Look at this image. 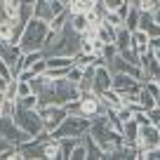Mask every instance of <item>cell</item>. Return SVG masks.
Wrapping results in <instances>:
<instances>
[{
	"label": "cell",
	"instance_id": "obj_13",
	"mask_svg": "<svg viewBox=\"0 0 160 160\" xmlns=\"http://www.w3.org/2000/svg\"><path fill=\"white\" fill-rule=\"evenodd\" d=\"M101 99H104V104L108 106V108H120V106H122V94H120L118 90H113V87L106 90L104 94H101Z\"/></svg>",
	"mask_w": 160,
	"mask_h": 160
},
{
	"label": "cell",
	"instance_id": "obj_6",
	"mask_svg": "<svg viewBox=\"0 0 160 160\" xmlns=\"http://www.w3.org/2000/svg\"><path fill=\"white\" fill-rule=\"evenodd\" d=\"M160 146V127L148 122V125H141L139 130V148L141 151H151Z\"/></svg>",
	"mask_w": 160,
	"mask_h": 160
},
{
	"label": "cell",
	"instance_id": "obj_4",
	"mask_svg": "<svg viewBox=\"0 0 160 160\" xmlns=\"http://www.w3.org/2000/svg\"><path fill=\"white\" fill-rule=\"evenodd\" d=\"M12 118H14V122H17L24 132H28L31 137L40 134V132L45 130V127H42V118H40V111H38V108H24V106L17 104L14 115H12Z\"/></svg>",
	"mask_w": 160,
	"mask_h": 160
},
{
	"label": "cell",
	"instance_id": "obj_5",
	"mask_svg": "<svg viewBox=\"0 0 160 160\" xmlns=\"http://www.w3.org/2000/svg\"><path fill=\"white\" fill-rule=\"evenodd\" d=\"M38 111H40V118H42V127L47 132H54L64 122V118L68 115L66 108L59 104H42V106H38Z\"/></svg>",
	"mask_w": 160,
	"mask_h": 160
},
{
	"label": "cell",
	"instance_id": "obj_30",
	"mask_svg": "<svg viewBox=\"0 0 160 160\" xmlns=\"http://www.w3.org/2000/svg\"><path fill=\"white\" fill-rule=\"evenodd\" d=\"M61 5H66V7H71V2H73V0H59Z\"/></svg>",
	"mask_w": 160,
	"mask_h": 160
},
{
	"label": "cell",
	"instance_id": "obj_2",
	"mask_svg": "<svg viewBox=\"0 0 160 160\" xmlns=\"http://www.w3.org/2000/svg\"><path fill=\"white\" fill-rule=\"evenodd\" d=\"M47 38H50V21L33 17V19L26 24L24 33H21L19 47H21V52H38V50H45Z\"/></svg>",
	"mask_w": 160,
	"mask_h": 160
},
{
	"label": "cell",
	"instance_id": "obj_15",
	"mask_svg": "<svg viewBox=\"0 0 160 160\" xmlns=\"http://www.w3.org/2000/svg\"><path fill=\"white\" fill-rule=\"evenodd\" d=\"M71 26H73L78 33H85L87 28H90V19H87V14H82V12H78V14H73L71 12Z\"/></svg>",
	"mask_w": 160,
	"mask_h": 160
},
{
	"label": "cell",
	"instance_id": "obj_28",
	"mask_svg": "<svg viewBox=\"0 0 160 160\" xmlns=\"http://www.w3.org/2000/svg\"><path fill=\"white\" fill-rule=\"evenodd\" d=\"M141 10H146V12H151V14H155V12L160 10V0H144V7Z\"/></svg>",
	"mask_w": 160,
	"mask_h": 160
},
{
	"label": "cell",
	"instance_id": "obj_3",
	"mask_svg": "<svg viewBox=\"0 0 160 160\" xmlns=\"http://www.w3.org/2000/svg\"><path fill=\"white\" fill-rule=\"evenodd\" d=\"M90 125H92L90 118H85V115H71L68 113L64 118V122L52 132V137H54V139H64V137H82V134L90 132Z\"/></svg>",
	"mask_w": 160,
	"mask_h": 160
},
{
	"label": "cell",
	"instance_id": "obj_33",
	"mask_svg": "<svg viewBox=\"0 0 160 160\" xmlns=\"http://www.w3.org/2000/svg\"><path fill=\"white\" fill-rule=\"evenodd\" d=\"M127 2H132V0H127Z\"/></svg>",
	"mask_w": 160,
	"mask_h": 160
},
{
	"label": "cell",
	"instance_id": "obj_31",
	"mask_svg": "<svg viewBox=\"0 0 160 160\" xmlns=\"http://www.w3.org/2000/svg\"><path fill=\"white\" fill-rule=\"evenodd\" d=\"M153 19H155V21H158V24H160V10H158V12H155V14H153Z\"/></svg>",
	"mask_w": 160,
	"mask_h": 160
},
{
	"label": "cell",
	"instance_id": "obj_7",
	"mask_svg": "<svg viewBox=\"0 0 160 160\" xmlns=\"http://www.w3.org/2000/svg\"><path fill=\"white\" fill-rule=\"evenodd\" d=\"M113 87V71L108 68L106 64H99L97 66V73H94V82H92V90L97 94H104L106 90Z\"/></svg>",
	"mask_w": 160,
	"mask_h": 160
},
{
	"label": "cell",
	"instance_id": "obj_17",
	"mask_svg": "<svg viewBox=\"0 0 160 160\" xmlns=\"http://www.w3.org/2000/svg\"><path fill=\"white\" fill-rule=\"evenodd\" d=\"M139 106H141L144 111H151V108H155V106H158V99H155V97L151 94L146 87H141V90H139Z\"/></svg>",
	"mask_w": 160,
	"mask_h": 160
},
{
	"label": "cell",
	"instance_id": "obj_9",
	"mask_svg": "<svg viewBox=\"0 0 160 160\" xmlns=\"http://www.w3.org/2000/svg\"><path fill=\"white\" fill-rule=\"evenodd\" d=\"M139 130H141V125L137 122L134 118L127 120L125 125H122V137H125L127 144H137V146H139Z\"/></svg>",
	"mask_w": 160,
	"mask_h": 160
},
{
	"label": "cell",
	"instance_id": "obj_26",
	"mask_svg": "<svg viewBox=\"0 0 160 160\" xmlns=\"http://www.w3.org/2000/svg\"><path fill=\"white\" fill-rule=\"evenodd\" d=\"M5 99L17 101V78H12V80H10V85H7V90H5Z\"/></svg>",
	"mask_w": 160,
	"mask_h": 160
},
{
	"label": "cell",
	"instance_id": "obj_21",
	"mask_svg": "<svg viewBox=\"0 0 160 160\" xmlns=\"http://www.w3.org/2000/svg\"><path fill=\"white\" fill-rule=\"evenodd\" d=\"M101 57H104V61H106V66L111 64V61L118 57V47H115V42H106L104 45V50H101Z\"/></svg>",
	"mask_w": 160,
	"mask_h": 160
},
{
	"label": "cell",
	"instance_id": "obj_20",
	"mask_svg": "<svg viewBox=\"0 0 160 160\" xmlns=\"http://www.w3.org/2000/svg\"><path fill=\"white\" fill-rule=\"evenodd\" d=\"M85 158H90V153H87L85 141L80 139V144L73 146V151H71V158H68V160H85Z\"/></svg>",
	"mask_w": 160,
	"mask_h": 160
},
{
	"label": "cell",
	"instance_id": "obj_29",
	"mask_svg": "<svg viewBox=\"0 0 160 160\" xmlns=\"http://www.w3.org/2000/svg\"><path fill=\"white\" fill-rule=\"evenodd\" d=\"M148 118H151V122H153V125H158V122H160V106H155V108L148 111Z\"/></svg>",
	"mask_w": 160,
	"mask_h": 160
},
{
	"label": "cell",
	"instance_id": "obj_24",
	"mask_svg": "<svg viewBox=\"0 0 160 160\" xmlns=\"http://www.w3.org/2000/svg\"><path fill=\"white\" fill-rule=\"evenodd\" d=\"M82 75H85V68H80V66H71L68 68V75H66V78L68 80H73V82H80V80H82Z\"/></svg>",
	"mask_w": 160,
	"mask_h": 160
},
{
	"label": "cell",
	"instance_id": "obj_25",
	"mask_svg": "<svg viewBox=\"0 0 160 160\" xmlns=\"http://www.w3.org/2000/svg\"><path fill=\"white\" fill-rule=\"evenodd\" d=\"M68 68H71V66H68ZM68 68H47L45 75L50 80H59V78H66V75H68Z\"/></svg>",
	"mask_w": 160,
	"mask_h": 160
},
{
	"label": "cell",
	"instance_id": "obj_22",
	"mask_svg": "<svg viewBox=\"0 0 160 160\" xmlns=\"http://www.w3.org/2000/svg\"><path fill=\"white\" fill-rule=\"evenodd\" d=\"M101 21H104V24H108V26H113V28H120V26H122V17H120L118 12H106Z\"/></svg>",
	"mask_w": 160,
	"mask_h": 160
},
{
	"label": "cell",
	"instance_id": "obj_10",
	"mask_svg": "<svg viewBox=\"0 0 160 160\" xmlns=\"http://www.w3.org/2000/svg\"><path fill=\"white\" fill-rule=\"evenodd\" d=\"M45 59H47V68H68L75 64L73 57H66V54H50Z\"/></svg>",
	"mask_w": 160,
	"mask_h": 160
},
{
	"label": "cell",
	"instance_id": "obj_18",
	"mask_svg": "<svg viewBox=\"0 0 160 160\" xmlns=\"http://www.w3.org/2000/svg\"><path fill=\"white\" fill-rule=\"evenodd\" d=\"M94 5H97V0H73L68 10L73 12V14H78V12H82V14H87V12H90V10H92V7H94Z\"/></svg>",
	"mask_w": 160,
	"mask_h": 160
},
{
	"label": "cell",
	"instance_id": "obj_11",
	"mask_svg": "<svg viewBox=\"0 0 160 160\" xmlns=\"http://www.w3.org/2000/svg\"><path fill=\"white\" fill-rule=\"evenodd\" d=\"M134 42H132V31L125 28V26H120L118 33H115V47H118V52L127 50V47H132Z\"/></svg>",
	"mask_w": 160,
	"mask_h": 160
},
{
	"label": "cell",
	"instance_id": "obj_34",
	"mask_svg": "<svg viewBox=\"0 0 160 160\" xmlns=\"http://www.w3.org/2000/svg\"><path fill=\"white\" fill-rule=\"evenodd\" d=\"M158 127H160V122H158Z\"/></svg>",
	"mask_w": 160,
	"mask_h": 160
},
{
	"label": "cell",
	"instance_id": "obj_12",
	"mask_svg": "<svg viewBox=\"0 0 160 160\" xmlns=\"http://www.w3.org/2000/svg\"><path fill=\"white\" fill-rule=\"evenodd\" d=\"M115 33H118V28H113V26L104 24V21L97 26V38H99L101 42H115Z\"/></svg>",
	"mask_w": 160,
	"mask_h": 160
},
{
	"label": "cell",
	"instance_id": "obj_16",
	"mask_svg": "<svg viewBox=\"0 0 160 160\" xmlns=\"http://www.w3.org/2000/svg\"><path fill=\"white\" fill-rule=\"evenodd\" d=\"M139 17H141V10L132 5L130 12H127V17H125V21H122V26L130 28V31H137V28H139Z\"/></svg>",
	"mask_w": 160,
	"mask_h": 160
},
{
	"label": "cell",
	"instance_id": "obj_8",
	"mask_svg": "<svg viewBox=\"0 0 160 160\" xmlns=\"http://www.w3.org/2000/svg\"><path fill=\"white\" fill-rule=\"evenodd\" d=\"M141 80L134 78L130 73H113V90H118L120 94L122 92H130V90H141Z\"/></svg>",
	"mask_w": 160,
	"mask_h": 160
},
{
	"label": "cell",
	"instance_id": "obj_1",
	"mask_svg": "<svg viewBox=\"0 0 160 160\" xmlns=\"http://www.w3.org/2000/svg\"><path fill=\"white\" fill-rule=\"evenodd\" d=\"M82 47V33L71 26V21L64 26L61 31H50V38H47L45 45V57L50 54H66V57H75Z\"/></svg>",
	"mask_w": 160,
	"mask_h": 160
},
{
	"label": "cell",
	"instance_id": "obj_14",
	"mask_svg": "<svg viewBox=\"0 0 160 160\" xmlns=\"http://www.w3.org/2000/svg\"><path fill=\"white\" fill-rule=\"evenodd\" d=\"M45 158L47 160H59L61 158V144H59V139H47L45 141Z\"/></svg>",
	"mask_w": 160,
	"mask_h": 160
},
{
	"label": "cell",
	"instance_id": "obj_23",
	"mask_svg": "<svg viewBox=\"0 0 160 160\" xmlns=\"http://www.w3.org/2000/svg\"><path fill=\"white\" fill-rule=\"evenodd\" d=\"M33 92V87H31V80H17V101L21 99V97L31 94Z\"/></svg>",
	"mask_w": 160,
	"mask_h": 160
},
{
	"label": "cell",
	"instance_id": "obj_32",
	"mask_svg": "<svg viewBox=\"0 0 160 160\" xmlns=\"http://www.w3.org/2000/svg\"><path fill=\"white\" fill-rule=\"evenodd\" d=\"M153 54H155V59L160 61V50H153Z\"/></svg>",
	"mask_w": 160,
	"mask_h": 160
},
{
	"label": "cell",
	"instance_id": "obj_27",
	"mask_svg": "<svg viewBox=\"0 0 160 160\" xmlns=\"http://www.w3.org/2000/svg\"><path fill=\"white\" fill-rule=\"evenodd\" d=\"M125 2H127V0H104V5H106V10H108V12H118Z\"/></svg>",
	"mask_w": 160,
	"mask_h": 160
},
{
	"label": "cell",
	"instance_id": "obj_19",
	"mask_svg": "<svg viewBox=\"0 0 160 160\" xmlns=\"http://www.w3.org/2000/svg\"><path fill=\"white\" fill-rule=\"evenodd\" d=\"M132 42H134V47H148L151 35L146 33L144 28H137V31H132Z\"/></svg>",
	"mask_w": 160,
	"mask_h": 160
}]
</instances>
